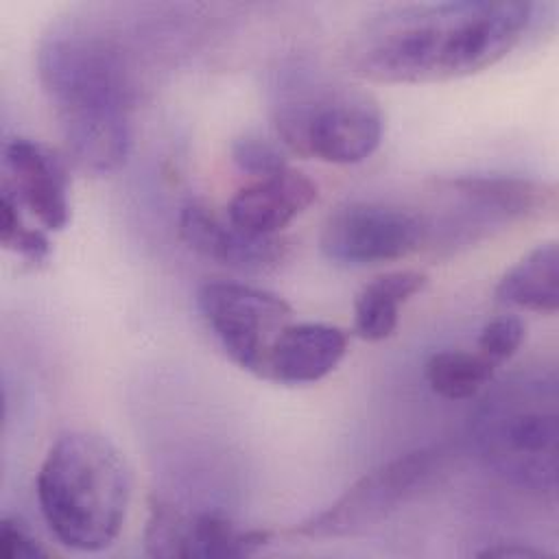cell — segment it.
I'll return each mask as SVG.
<instances>
[{
  "label": "cell",
  "mask_w": 559,
  "mask_h": 559,
  "mask_svg": "<svg viewBox=\"0 0 559 559\" xmlns=\"http://www.w3.org/2000/svg\"><path fill=\"white\" fill-rule=\"evenodd\" d=\"M37 76L70 159L92 175L122 168L133 144L138 98L122 41L90 22L59 24L39 41Z\"/></svg>",
  "instance_id": "obj_2"
},
{
  "label": "cell",
  "mask_w": 559,
  "mask_h": 559,
  "mask_svg": "<svg viewBox=\"0 0 559 559\" xmlns=\"http://www.w3.org/2000/svg\"><path fill=\"white\" fill-rule=\"evenodd\" d=\"M179 236L201 258L247 273L271 271L288 253L277 236H251L201 201L181 207Z\"/></svg>",
  "instance_id": "obj_12"
},
{
  "label": "cell",
  "mask_w": 559,
  "mask_h": 559,
  "mask_svg": "<svg viewBox=\"0 0 559 559\" xmlns=\"http://www.w3.org/2000/svg\"><path fill=\"white\" fill-rule=\"evenodd\" d=\"M526 325L515 314H502L487 321L478 334V349L496 365L509 360L524 343Z\"/></svg>",
  "instance_id": "obj_20"
},
{
  "label": "cell",
  "mask_w": 559,
  "mask_h": 559,
  "mask_svg": "<svg viewBox=\"0 0 559 559\" xmlns=\"http://www.w3.org/2000/svg\"><path fill=\"white\" fill-rule=\"evenodd\" d=\"M535 4L522 0L415 2L369 15L347 39L345 63L376 83H435L502 61L526 37Z\"/></svg>",
  "instance_id": "obj_1"
},
{
  "label": "cell",
  "mask_w": 559,
  "mask_h": 559,
  "mask_svg": "<svg viewBox=\"0 0 559 559\" xmlns=\"http://www.w3.org/2000/svg\"><path fill=\"white\" fill-rule=\"evenodd\" d=\"M496 362L480 352L445 349L426 360L424 376L432 393L445 400H469L493 378Z\"/></svg>",
  "instance_id": "obj_17"
},
{
  "label": "cell",
  "mask_w": 559,
  "mask_h": 559,
  "mask_svg": "<svg viewBox=\"0 0 559 559\" xmlns=\"http://www.w3.org/2000/svg\"><path fill=\"white\" fill-rule=\"evenodd\" d=\"M428 242L421 212L380 203L349 201L328 214L319 247L338 266H371L400 260Z\"/></svg>",
  "instance_id": "obj_9"
},
{
  "label": "cell",
  "mask_w": 559,
  "mask_h": 559,
  "mask_svg": "<svg viewBox=\"0 0 559 559\" xmlns=\"http://www.w3.org/2000/svg\"><path fill=\"white\" fill-rule=\"evenodd\" d=\"M478 557H498V559H539L544 557V552L539 548L533 546H524V544H496V546H487L485 550L478 552Z\"/></svg>",
  "instance_id": "obj_22"
},
{
  "label": "cell",
  "mask_w": 559,
  "mask_h": 559,
  "mask_svg": "<svg viewBox=\"0 0 559 559\" xmlns=\"http://www.w3.org/2000/svg\"><path fill=\"white\" fill-rule=\"evenodd\" d=\"M319 197L317 183L293 168L258 177L227 205V218L251 236H275L301 216Z\"/></svg>",
  "instance_id": "obj_13"
},
{
  "label": "cell",
  "mask_w": 559,
  "mask_h": 559,
  "mask_svg": "<svg viewBox=\"0 0 559 559\" xmlns=\"http://www.w3.org/2000/svg\"><path fill=\"white\" fill-rule=\"evenodd\" d=\"M4 181L17 203L41 227L59 231L70 223V175L66 159L48 144L11 138L2 151Z\"/></svg>",
  "instance_id": "obj_11"
},
{
  "label": "cell",
  "mask_w": 559,
  "mask_h": 559,
  "mask_svg": "<svg viewBox=\"0 0 559 559\" xmlns=\"http://www.w3.org/2000/svg\"><path fill=\"white\" fill-rule=\"evenodd\" d=\"M0 245L31 264L48 262L52 251L48 236L41 229L26 225L22 205L7 186H2L0 192Z\"/></svg>",
  "instance_id": "obj_18"
},
{
  "label": "cell",
  "mask_w": 559,
  "mask_h": 559,
  "mask_svg": "<svg viewBox=\"0 0 559 559\" xmlns=\"http://www.w3.org/2000/svg\"><path fill=\"white\" fill-rule=\"evenodd\" d=\"M229 155H231V162L242 173H249L255 177H266L288 168L284 148L260 133L238 135L229 146Z\"/></svg>",
  "instance_id": "obj_19"
},
{
  "label": "cell",
  "mask_w": 559,
  "mask_h": 559,
  "mask_svg": "<svg viewBox=\"0 0 559 559\" xmlns=\"http://www.w3.org/2000/svg\"><path fill=\"white\" fill-rule=\"evenodd\" d=\"M35 487L39 511L66 548L100 552L118 539L131 502V472L105 437L85 430L59 435Z\"/></svg>",
  "instance_id": "obj_3"
},
{
  "label": "cell",
  "mask_w": 559,
  "mask_h": 559,
  "mask_svg": "<svg viewBox=\"0 0 559 559\" xmlns=\"http://www.w3.org/2000/svg\"><path fill=\"white\" fill-rule=\"evenodd\" d=\"M345 354V330L312 321L288 323L269 352L264 378L280 384H312L332 373Z\"/></svg>",
  "instance_id": "obj_14"
},
{
  "label": "cell",
  "mask_w": 559,
  "mask_h": 559,
  "mask_svg": "<svg viewBox=\"0 0 559 559\" xmlns=\"http://www.w3.org/2000/svg\"><path fill=\"white\" fill-rule=\"evenodd\" d=\"M557 188L522 177H456L437 186V205L424 214L428 242L459 249L513 223L555 214Z\"/></svg>",
  "instance_id": "obj_6"
},
{
  "label": "cell",
  "mask_w": 559,
  "mask_h": 559,
  "mask_svg": "<svg viewBox=\"0 0 559 559\" xmlns=\"http://www.w3.org/2000/svg\"><path fill=\"white\" fill-rule=\"evenodd\" d=\"M197 301L223 352L240 369L264 378L269 352L290 323L293 308L275 293L238 282H207Z\"/></svg>",
  "instance_id": "obj_8"
},
{
  "label": "cell",
  "mask_w": 559,
  "mask_h": 559,
  "mask_svg": "<svg viewBox=\"0 0 559 559\" xmlns=\"http://www.w3.org/2000/svg\"><path fill=\"white\" fill-rule=\"evenodd\" d=\"M271 542L262 528H240L218 513H183L153 500L144 528V548L157 559H240Z\"/></svg>",
  "instance_id": "obj_10"
},
{
  "label": "cell",
  "mask_w": 559,
  "mask_h": 559,
  "mask_svg": "<svg viewBox=\"0 0 559 559\" xmlns=\"http://www.w3.org/2000/svg\"><path fill=\"white\" fill-rule=\"evenodd\" d=\"M557 378L522 371L493 386L469 415V441L502 480L537 493H555L559 411Z\"/></svg>",
  "instance_id": "obj_4"
},
{
  "label": "cell",
  "mask_w": 559,
  "mask_h": 559,
  "mask_svg": "<svg viewBox=\"0 0 559 559\" xmlns=\"http://www.w3.org/2000/svg\"><path fill=\"white\" fill-rule=\"evenodd\" d=\"M428 275L421 271H391L360 288L354 299V330L362 341L389 338L400 321V306L421 293Z\"/></svg>",
  "instance_id": "obj_16"
},
{
  "label": "cell",
  "mask_w": 559,
  "mask_h": 559,
  "mask_svg": "<svg viewBox=\"0 0 559 559\" xmlns=\"http://www.w3.org/2000/svg\"><path fill=\"white\" fill-rule=\"evenodd\" d=\"M0 555L4 559H39L48 557V550L22 518L9 515L0 522Z\"/></svg>",
  "instance_id": "obj_21"
},
{
  "label": "cell",
  "mask_w": 559,
  "mask_h": 559,
  "mask_svg": "<svg viewBox=\"0 0 559 559\" xmlns=\"http://www.w3.org/2000/svg\"><path fill=\"white\" fill-rule=\"evenodd\" d=\"M445 469L448 452L441 445L400 454L367 472L330 507L295 526L293 533L308 539H336L367 533L428 491Z\"/></svg>",
  "instance_id": "obj_7"
},
{
  "label": "cell",
  "mask_w": 559,
  "mask_h": 559,
  "mask_svg": "<svg viewBox=\"0 0 559 559\" xmlns=\"http://www.w3.org/2000/svg\"><path fill=\"white\" fill-rule=\"evenodd\" d=\"M504 306L555 314L559 308V249L557 242L537 245L513 264L493 290Z\"/></svg>",
  "instance_id": "obj_15"
},
{
  "label": "cell",
  "mask_w": 559,
  "mask_h": 559,
  "mask_svg": "<svg viewBox=\"0 0 559 559\" xmlns=\"http://www.w3.org/2000/svg\"><path fill=\"white\" fill-rule=\"evenodd\" d=\"M277 87L273 118L282 144L328 164H358L382 142L384 118L378 100L345 83L290 68Z\"/></svg>",
  "instance_id": "obj_5"
}]
</instances>
